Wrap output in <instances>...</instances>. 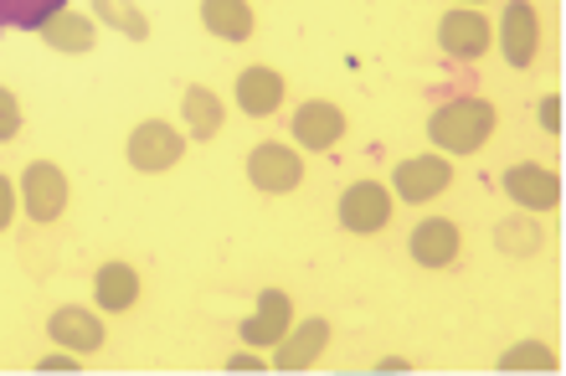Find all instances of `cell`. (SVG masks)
<instances>
[{"label":"cell","mask_w":566,"mask_h":376,"mask_svg":"<svg viewBox=\"0 0 566 376\" xmlns=\"http://www.w3.org/2000/svg\"><path fill=\"white\" fill-rule=\"evenodd\" d=\"M494 104L490 98H448L428 114V139L438 155H474L494 135Z\"/></svg>","instance_id":"cell-1"},{"label":"cell","mask_w":566,"mask_h":376,"mask_svg":"<svg viewBox=\"0 0 566 376\" xmlns=\"http://www.w3.org/2000/svg\"><path fill=\"white\" fill-rule=\"evenodd\" d=\"M15 196H21V207H27L31 222L52 227L62 217V207H67V176H62V166H52V160H31V166L21 170Z\"/></svg>","instance_id":"cell-2"},{"label":"cell","mask_w":566,"mask_h":376,"mask_svg":"<svg viewBox=\"0 0 566 376\" xmlns=\"http://www.w3.org/2000/svg\"><path fill=\"white\" fill-rule=\"evenodd\" d=\"M248 181L263 196H283L304 181V160H298V150L279 145V139H263V145L248 150Z\"/></svg>","instance_id":"cell-3"},{"label":"cell","mask_w":566,"mask_h":376,"mask_svg":"<svg viewBox=\"0 0 566 376\" xmlns=\"http://www.w3.org/2000/svg\"><path fill=\"white\" fill-rule=\"evenodd\" d=\"M500 186H505V196L515 201L521 211H556L562 207V176H556L552 166H536V160H521V166H510L505 176H500Z\"/></svg>","instance_id":"cell-4"},{"label":"cell","mask_w":566,"mask_h":376,"mask_svg":"<svg viewBox=\"0 0 566 376\" xmlns=\"http://www.w3.org/2000/svg\"><path fill=\"white\" fill-rule=\"evenodd\" d=\"M448 186H453V166H448V155H412V160H402V166L391 170V196H402V201H412V207H422V201H432V196H443Z\"/></svg>","instance_id":"cell-5"},{"label":"cell","mask_w":566,"mask_h":376,"mask_svg":"<svg viewBox=\"0 0 566 376\" xmlns=\"http://www.w3.org/2000/svg\"><path fill=\"white\" fill-rule=\"evenodd\" d=\"M186 155V135L180 129H170L165 119H145L135 124V135H129V166L145 170V176H160V170H170Z\"/></svg>","instance_id":"cell-6"},{"label":"cell","mask_w":566,"mask_h":376,"mask_svg":"<svg viewBox=\"0 0 566 376\" xmlns=\"http://www.w3.org/2000/svg\"><path fill=\"white\" fill-rule=\"evenodd\" d=\"M391 222V186L381 181H356L340 191V227L345 232H360V238H371L381 227Z\"/></svg>","instance_id":"cell-7"},{"label":"cell","mask_w":566,"mask_h":376,"mask_svg":"<svg viewBox=\"0 0 566 376\" xmlns=\"http://www.w3.org/2000/svg\"><path fill=\"white\" fill-rule=\"evenodd\" d=\"M500 52L510 67H531L541 52V15L531 0H510L500 11Z\"/></svg>","instance_id":"cell-8"},{"label":"cell","mask_w":566,"mask_h":376,"mask_svg":"<svg viewBox=\"0 0 566 376\" xmlns=\"http://www.w3.org/2000/svg\"><path fill=\"white\" fill-rule=\"evenodd\" d=\"M490 36L494 31H490V21H484L479 6H459V11H448L443 21H438V46H443L448 58H459V62L484 58Z\"/></svg>","instance_id":"cell-9"},{"label":"cell","mask_w":566,"mask_h":376,"mask_svg":"<svg viewBox=\"0 0 566 376\" xmlns=\"http://www.w3.org/2000/svg\"><path fill=\"white\" fill-rule=\"evenodd\" d=\"M329 346V320H298L283 331V341L273 346V372H310L319 362V351Z\"/></svg>","instance_id":"cell-10"},{"label":"cell","mask_w":566,"mask_h":376,"mask_svg":"<svg viewBox=\"0 0 566 376\" xmlns=\"http://www.w3.org/2000/svg\"><path fill=\"white\" fill-rule=\"evenodd\" d=\"M46 335L57 341L62 351H73V356H93V351L104 346V320L83 310V304H62L46 315Z\"/></svg>","instance_id":"cell-11"},{"label":"cell","mask_w":566,"mask_h":376,"mask_svg":"<svg viewBox=\"0 0 566 376\" xmlns=\"http://www.w3.org/2000/svg\"><path fill=\"white\" fill-rule=\"evenodd\" d=\"M289 325H294V304H289V294H283V289H263V294H258V310L242 320V341H248L253 351H273Z\"/></svg>","instance_id":"cell-12"},{"label":"cell","mask_w":566,"mask_h":376,"mask_svg":"<svg viewBox=\"0 0 566 376\" xmlns=\"http://www.w3.org/2000/svg\"><path fill=\"white\" fill-rule=\"evenodd\" d=\"M345 135V114L329 98H310L294 108V139L298 150H335Z\"/></svg>","instance_id":"cell-13"},{"label":"cell","mask_w":566,"mask_h":376,"mask_svg":"<svg viewBox=\"0 0 566 376\" xmlns=\"http://www.w3.org/2000/svg\"><path fill=\"white\" fill-rule=\"evenodd\" d=\"M459 227L448 222V217H428V222L412 227V238H407V253H412V263H422V269H448L453 258H459Z\"/></svg>","instance_id":"cell-14"},{"label":"cell","mask_w":566,"mask_h":376,"mask_svg":"<svg viewBox=\"0 0 566 376\" xmlns=\"http://www.w3.org/2000/svg\"><path fill=\"white\" fill-rule=\"evenodd\" d=\"M232 93H238V108L253 114V119H269V114L283 108V77L273 67H242Z\"/></svg>","instance_id":"cell-15"},{"label":"cell","mask_w":566,"mask_h":376,"mask_svg":"<svg viewBox=\"0 0 566 376\" xmlns=\"http://www.w3.org/2000/svg\"><path fill=\"white\" fill-rule=\"evenodd\" d=\"M93 300H98V310H108V315H124V310L139 300V273L129 269V263H104V269L93 273Z\"/></svg>","instance_id":"cell-16"},{"label":"cell","mask_w":566,"mask_h":376,"mask_svg":"<svg viewBox=\"0 0 566 376\" xmlns=\"http://www.w3.org/2000/svg\"><path fill=\"white\" fill-rule=\"evenodd\" d=\"M201 21L217 42H248L253 36V6L248 0H201Z\"/></svg>","instance_id":"cell-17"},{"label":"cell","mask_w":566,"mask_h":376,"mask_svg":"<svg viewBox=\"0 0 566 376\" xmlns=\"http://www.w3.org/2000/svg\"><path fill=\"white\" fill-rule=\"evenodd\" d=\"M93 36H98V21L77 11H57L52 21H42V42L52 52H93Z\"/></svg>","instance_id":"cell-18"},{"label":"cell","mask_w":566,"mask_h":376,"mask_svg":"<svg viewBox=\"0 0 566 376\" xmlns=\"http://www.w3.org/2000/svg\"><path fill=\"white\" fill-rule=\"evenodd\" d=\"M180 114H186V124H191V139H201V145L222 135V124H227L222 98H217L211 88H201V83H196V88H186V98H180Z\"/></svg>","instance_id":"cell-19"},{"label":"cell","mask_w":566,"mask_h":376,"mask_svg":"<svg viewBox=\"0 0 566 376\" xmlns=\"http://www.w3.org/2000/svg\"><path fill=\"white\" fill-rule=\"evenodd\" d=\"M57 11H67V0H0V27L42 31V21H52Z\"/></svg>","instance_id":"cell-20"},{"label":"cell","mask_w":566,"mask_h":376,"mask_svg":"<svg viewBox=\"0 0 566 376\" xmlns=\"http://www.w3.org/2000/svg\"><path fill=\"white\" fill-rule=\"evenodd\" d=\"M93 21L114 27L119 36H129V42H145L149 36V21H145V11H139L135 0H93Z\"/></svg>","instance_id":"cell-21"},{"label":"cell","mask_w":566,"mask_h":376,"mask_svg":"<svg viewBox=\"0 0 566 376\" xmlns=\"http://www.w3.org/2000/svg\"><path fill=\"white\" fill-rule=\"evenodd\" d=\"M500 372H556V351L536 346V341H521L500 356Z\"/></svg>","instance_id":"cell-22"},{"label":"cell","mask_w":566,"mask_h":376,"mask_svg":"<svg viewBox=\"0 0 566 376\" xmlns=\"http://www.w3.org/2000/svg\"><path fill=\"white\" fill-rule=\"evenodd\" d=\"M494 242H500L505 253H515V258L541 253V232H536V222H531V211H525L521 222H500V227H494Z\"/></svg>","instance_id":"cell-23"},{"label":"cell","mask_w":566,"mask_h":376,"mask_svg":"<svg viewBox=\"0 0 566 376\" xmlns=\"http://www.w3.org/2000/svg\"><path fill=\"white\" fill-rule=\"evenodd\" d=\"M15 135H21V104L11 88H0V145H11Z\"/></svg>","instance_id":"cell-24"},{"label":"cell","mask_w":566,"mask_h":376,"mask_svg":"<svg viewBox=\"0 0 566 376\" xmlns=\"http://www.w3.org/2000/svg\"><path fill=\"white\" fill-rule=\"evenodd\" d=\"M541 129H546V135H562V98H556V93L541 98Z\"/></svg>","instance_id":"cell-25"},{"label":"cell","mask_w":566,"mask_h":376,"mask_svg":"<svg viewBox=\"0 0 566 376\" xmlns=\"http://www.w3.org/2000/svg\"><path fill=\"white\" fill-rule=\"evenodd\" d=\"M36 372H77V356L73 351H52V356H42V362H36Z\"/></svg>","instance_id":"cell-26"},{"label":"cell","mask_w":566,"mask_h":376,"mask_svg":"<svg viewBox=\"0 0 566 376\" xmlns=\"http://www.w3.org/2000/svg\"><path fill=\"white\" fill-rule=\"evenodd\" d=\"M15 207H21V201H15V186L6 181V176H0V232H6V227H11Z\"/></svg>","instance_id":"cell-27"},{"label":"cell","mask_w":566,"mask_h":376,"mask_svg":"<svg viewBox=\"0 0 566 376\" xmlns=\"http://www.w3.org/2000/svg\"><path fill=\"white\" fill-rule=\"evenodd\" d=\"M227 372L248 376V372H269V366H263V356H253V351H238V356H232V362H227Z\"/></svg>","instance_id":"cell-28"},{"label":"cell","mask_w":566,"mask_h":376,"mask_svg":"<svg viewBox=\"0 0 566 376\" xmlns=\"http://www.w3.org/2000/svg\"><path fill=\"white\" fill-rule=\"evenodd\" d=\"M376 372H381V376H402V372H412V362H407V356H387Z\"/></svg>","instance_id":"cell-29"},{"label":"cell","mask_w":566,"mask_h":376,"mask_svg":"<svg viewBox=\"0 0 566 376\" xmlns=\"http://www.w3.org/2000/svg\"><path fill=\"white\" fill-rule=\"evenodd\" d=\"M463 6H479V0H463Z\"/></svg>","instance_id":"cell-30"}]
</instances>
